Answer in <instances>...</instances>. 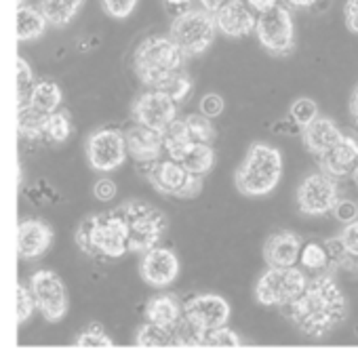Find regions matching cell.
Listing matches in <instances>:
<instances>
[{
    "label": "cell",
    "instance_id": "obj_1",
    "mask_svg": "<svg viewBox=\"0 0 358 362\" xmlns=\"http://www.w3.org/2000/svg\"><path fill=\"white\" fill-rule=\"evenodd\" d=\"M284 310L308 337H325L348 318V299L331 274H316Z\"/></svg>",
    "mask_w": 358,
    "mask_h": 362
},
{
    "label": "cell",
    "instance_id": "obj_2",
    "mask_svg": "<svg viewBox=\"0 0 358 362\" xmlns=\"http://www.w3.org/2000/svg\"><path fill=\"white\" fill-rule=\"evenodd\" d=\"M79 249L95 259H118L129 251V228L120 209L89 215L76 230Z\"/></svg>",
    "mask_w": 358,
    "mask_h": 362
},
{
    "label": "cell",
    "instance_id": "obj_3",
    "mask_svg": "<svg viewBox=\"0 0 358 362\" xmlns=\"http://www.w3.org/2000/svg\"><path fill=\"white\" fill-rule=\"evenodd\" d=\"M183 57L171 36H150L135 49L133 70L148 89H156L167 76L183 68Z\"/></svg>",
    "mask_w": 358,
    "mask_h": 362
},
{
    "label": "cell",
    "instance_id": "obj_4",
    "mask_svg": "<svg viewBox=\"0 0 358 362\" xmlns=\"http://www.w3.org/2000/svg\"><path fill=\"white\" fill-rule=\"evenodd\" d=\"M282 175V156L268 144H253L234 173V181L241 194L249 198H262L278 185Z\"/></svg>",
    "mask_w": 358,
    "mask_h": 362
},
{
    "label": "cell",
    "instance_id": "obj_5",
    "mask_svg": "<svg viewBox=\"0 0 358 362\" xmlns=\"http://www.w3.org/2000/svg\"><path fill=\"white\" fill-rule=\"evenodd\" d=\"M120 211L129 228V251L133 253H146L154 249L169 230L167 215L144 200L125 202Z\"/></svg>",
    "mask_w": 358,
    "mask_h": 362
},
{
    "label": "cell",
    "instance_id": "obj_6",
    "mask_svg": "<svg viewBox=\"0 0 358 362\" xmlns=\"http://www.w3.org/2000/svg\"><path fill=\"white\" fill-rule=\"evenodd\" d=\"M215 32H217V21L211 11L185 8L173 19L169 36L185 57H196L213 45Z\"/></svg>",
    "mask_w": 358,
    "mask_h": 362
},
{
    "label": "cell",
    "instance_id": "obj_7",
    "mask_svg": "<svg viewBox=\"0 0 358 362\" xmlns=\"http://www.w3.org/2000/svg\"><path fill=\"white\" fill-rule=\"evenodd\" d=\"M308 274L295 266L268 268L255 284V299L266 308H287L308 286Z\"/></svg>",
    "mask_w": 358,
    "mask_h": 362
},
{
    "label": "cell",
    "instance_id": "obj_8",
    "mask_svg": "<svg viewBox=\"0 0 358 362\" xmlns=\"http://www.w3.org/2000/svg\"><path fill=\"white\" fill-rule=\"evenodd\" d=\"M148 181L161 192L163 196H173V198H194L202 192V177L192 175L181 163L167 158V160H156L152 165L139 167Z\"/></svg>",
    "mask_w": 358,
    "mask_h": 362
},
{
    "label": "cell",
    "instance_id": "obj_9",
    "mask_svg": "<svg viewBox=\"0 0 358 362\" xmlns=\"http://www.w3.org/2000/svg\"><path fill=\"white\" fill-rule=\"evenodd\" d=\"M260 45L276 57H284L295 47V28L293 17L287 6H272L266 13H260L255 28Z\"/></svg>",
    "mask_w": 358,
    "mask_h": 362
},
{
    "label": "cell",
    "instance_id": "obj_10",
    "mask_svg": "<svg viewBox=\"0 0 358 362\" xmlns=\"http://www.w3.org/2000/svg\"><path fill=\"white\" fill-rule=\"evenodd\" d=\"M85 152H87L91 169H95L97 173H112L125 163L129 154L127 135L120 129L93 131L87 139Z\"/></svg>",
    "mask_w": 358,
    "mask_h": 362
},
{
    "label": "cell",
    "instance_id": "obj_11",
    "mask_svg": "<svg viewBox=\"0 0 358 362\" xmlns=\"http://www.w3.org/2000/svg\"><path fill=\"white\" fill-rule=\"evenodd\" d=\"M295 200H297V209L304 215H310V217L327 215L340 202V189H337L335 177L327 175L325 171L308 175L299 183Z\"/></svg>",
    "mask_w": 358,
    "mask_h": 362
},
{
    "label": "cell",
    "instance_id": "obj_12",
    "mask_svg": "<svg viewBox=\"0 0 358 362\" xmlns=\"http://www.w3.org/2000/svg\"><path fill=\"white\" fill-rule=\"evenodd\" d=\"M30 291L36 299L38 312L49 322H59L68 312V291L64 280L51 270H38L30 276Z\"/></svg>",
    "mask_w": 358,
    "mask_h": 362
},
{
    "label": "cell",
    "instance_id": "obj_13",
    "mask_svg": "<svg viewBox=\"0 0 358 362\" xmlns=\"http://www.w3.org/2000/svg\"><path fill=\"white\" fill-rule=\"evenodd\" d=\"M133 116L139 124L163 133L178 118V101L163 90L150 89L135 99Z\"/></svg>",
    "mask_w": 358,
    "mask_h": 362
},
{
    "label": "cell",
    "instance_id": "obj_14",
    "mask_svg": "<svg viewBox=\"0 0 358 362\" xmlns=\"http://www.w3.org/2000/svg\"><path fill=\"white\" fill-rule=\"evenodd\" d=\"M183 314L194 320L198 327H202L204 331L209 329H217L228 325L230 320V303L213 293H202V295H194L185 301L183 305Z\"/></svg>",
    "mask_w": 358,
    "mask_h": 362
},
{
    "label": "cell",
    "instance_id": "obj_15",
    "mask_svg": "<svg viewBox=\"0 0 358 362\" xmlns=\"http://www.w3.org/2000/svg\"><path fill=\"white\" fill-rule=\"evenodd\" d=\"M139 274L146 284H150L154 288H165L178 278V255L165 247H154L144 253L142 264H139Z\"/></svg>",
    "mask_w": 358,
    "mask_h": 362
},
{
    "label": "cell",
    "instance_id": "obj_16",
    "mask_svg": "<svg viewBox=\"0 0 358 362\" xmlns=\"http://www.w3.org/2000/svg\"><path fill=\"white\" fill-rule=\"evenodd\" d=\"M217 30L228 38H247L258 28V17L247 0H228L215 13Z\"/></svg>",
    "mask_w": 358,
    "mask_h": 362
},
{
    "label": "cell",
    "instance_id": "obj_17",
    "mask_svg": "<svg viewBox=\"0 0 358 362\" xmlns=\"http://www.w3.org/2000/svg\"><path fill=\"white\" fill-rule=\"evenodd\" d=\"M127 135V148H129V156L139 165H152L156 160H161L163 152H165V139L161 131H154L146 124H133L129 131H125Z\"/></svg>",
    "mask_w": 358,
    "mask_h": 362
},
{
    "label": "cell",
    "instance_id": "obj_18",
    "mask_svg": "<svg viewBox=\"0 0 358 362\" xmlns=\"http://www.w3.org/2000/svg\"><path fill=\"white\" fill-rule=\"evenodd\" d=\"M53 245V230L40 219H23L17 232V249L21 259H38Z\"/></svg>",
    "mask_w": 358,
    "mask_h": 362
},
{
    "label": "cell",
    "instance_id": "obj_19",
    "mask_svg": "<svg viewBox=\"0 0 358 362\" xmlns=\"http://www.w3.org/2000/svg\"><path fill=\"white\" fill-rule=\"evenodd\" d=\"M304 243L295 232H276L264 245V262L268 268H291L299 262Z\"/></svg>",
    "mask_w": 358,
    "mask_h": 362
},
{
    "label": "cell",
    "instance_id": "obj_20",
    "mask_svg": "<svg viewBox=\"0 0 358 362\" xmlns=\"http://www.w3.org/2000/svg\"><path fill=\"white\" fill-rule=\"evenodd\" d=\"M301 137H304L306 150L312 156H316V160H318L321 156H325L327 152H331L344 139V133L337 129V124L331 118L318 116L312 124H308L306 129H301Z\"/></svg>",
    "mask_w": 358,
    "mask_h": 362
},
{
    "label": "cell",
    "instance_id": "obj_21",
    "mask_svg": "<svg viewBox=\"0 0 358 362\" xmlns=\"http://www.w3.org/2000/svg\"><path fill=\"white\" fill-rule=\"evenodd\" d=\"M318 165L321 171H325L335 180L352 175V171L358 167V141L354 137L344 135V139L331 152L318 158Z\"/></svg>",
    "mask_w": 358,
    "mask_h": 362
},
{
    "label": "cell",
    "instance_id": "obj_22",
    "mask_svg": "<svg viewBox=\"0 0 358 362\" xmlns=\"http://www.w3.org/2000/svg\"><path fill=\"white\" fill-rule=\"evenodd\" d=\"M183 316V308L175 295H156L146 305V318L163 327H175Z\"/></svg>",
    "mask_w": 358,
    "mask_h": 362
},
{
    "label": "cell",
    "instance_id": "obj_23",
    "mask_svg": "<svg viewBox=\"0 0 358 362\" xmlns=\"http://www.w3.org/2000/svg\"><path fill=\"white\" fill-rule=\"evenodd\" d=\"M49 25V19L45 17V13L36 6H19L17 8V40L19 42H30V40H38L45 36Z\"/></svg>",
    "mask_w": 358,
    "mask_h": 362
},
{
    "label": "cell",
    "instance_id": "obj_24",
    "mask_svg": "<svg viewBox=\"0 0 358 362\" xmlns=\"http://www.w3.org/2000/svg\"><path fill=\"white\" fill-rule=\"evenodd\" d=\"M163 139H165V152H167V156L173 158V160H178V163L183 160V156L187 154V150L194 146V137L190 133V127H187L185 118L183 120L175 118L163 131Z\"/></svg>",
    "mask_w": 358,
    "mask_h": 362
},
{
    "label": "cell",
    "instance_id": "obj_25",
    "mask_svg": "<svg viewBox=\"0 0 358 362\" xmlns=\"http://www.w3.org/2000/svg\"><path fill=\"white\" fill-rule=\"evenodd\" d=\"M45 112L36 110L30 103H19L17 105V131L23 139L30 141H45V122H47Z\"/></svg>",
    "mask_w": 358,
    "mask_h": 362
},
{
    "label": "cell",
    "instance_id": "obj_26",
    "mask_svg": "<svg viewBox=\"0 0 358 362\" xmlns=\"http://www.w3.org/2000/svg\"><path fill=\"white\" fill-rule=\"evenodd\" d=\"M62 99H64V95H62V89L55 81H38L30 93L28 103L34 105L36 110L45 112V114H53L59 110Z\"/></svg>",
    "mask_w": 358,
    "mask_h": 362
},
{
    "label": "cell",
    "instance_id": "obj_27",
    "mask_svg": "<svg viewBox=\"0 0 358 362\" xmlns=\"http://www.w3.org/2000/svg\"><path fill=\"white\" fill-rule=\"evenodd\" d=\"M83 2L85 0H40V11L51 25L64 28L79 15Z\"/></svg>",
    "mask_w": 358,
    "mask_h": 362
},
{
    "label": "cell",
    "instance_id": "obj_28",
    "mask_svg": "<svg viewBox=\"0 0 358 362\" xmlns=\"http://www.w3.org/2000/svg\"><path fill=\"white\" fill-rule=\"evenodd\" d=\"M181 165L198 177H204L207 173H211L213 165H215V150L211 144H200L194 141V146L187 150V154L183 156Z\"/></svg>",
    "mask_w": 358,
    "mask_h": 362
},
{
    "label": "cell",
    "instance_id": "obj_29",
    "mask_svg": "<svg viewBox=\"0 0 358 362\" xmlns=\"http://www.w3.org/2000/svg\"><path fill=\"white\" fill-rule=\"evenodd\" d=\"M135 346H139V348H169V346H175L173 329L148 320V322L137 331Z\"/></svg>",
    "mask_w": 358,
    "mask_h": 362
},
{
    "label": "cell",
    "instance_id": "obj_30",
    "mask_svg": "<svg viewBox=\"0 0 358 362\" xmlns=\"http://www.w3.org/2000/svg\"><path fill=\"white\" fill-rule=\"evenodd\" d=\"M299 264L306 272L312 274H323L331 264V255L327 251V245L321 243H306L299 255Z\"/></svg>",
    "mask_w": 358,
    "mask_h": 362
},
{
    "label": "cell",
    "instance_id": "obj_31",
    "mask_svg": "<svg viewBox=\"0 0 358 362\" xmlns=\"http://www.w3.org/2000/svg\"><path fill=\"white\" fill-rule=\"evenodd\" d=\"M173 335H175V346H181V348H200V346H204L207 331L183 314L181 320L173 327Z\"/></svg>",
    "mask_w": 358,
    "mask_h": 362
},
{
    "label": "cell",
    "instance_id": "obj_32",
    "mask_svg": "<svg viewBox=\"0 0 358 362\" xmlns=\"http://www.w3.org/2000/svg\"><path fill=\"white\" fill-rule=\"evenodd\" d=\"M72 135V120L66 112H53L45 122V141L64 144Z\"/></svg>",
    "mask_w": 358,
    "mask_h": 362
},
{
    "label": "cell",
    "instance_id": "obj_33",
    "mask_svg": "<svg viewBox=\"0 0 358 362\" xmlns=\"http://www.w3.org/2000/svg\"><path fill=\"white\" fill-rule=\"evenodd\" d=\"M185 122L190 127V133H192L194 141L211 144L213 146V141L217 139V131H215V127H213L209 116H204V114H190V116H185Z\"/></svg>",
    "mask_w": 358,
    "mask_h": 362
},
{
    "label": "cell",
    "instance_id": "obj_34",
    "mask_svg": "<svg viewBox=\"0 0 358 362\" xmlns=\"http://www.w3.org/2000/svg\"><path fill=\"white\" fill-rule=\"evenodd\" d=\"M156 90H163V93H167L169 97H173L178 103L181 101H185L190 95H192V81L187 78V74H183L181 70L179 72H173L171 76H167Z\"/></svg>",
    "mask_w": 358,
    "mask_h": 362
},
{
    "label": "cell",
    "instance_id": "obj_35",
    "mask_svg": "<svg viewBox=\"0 0 358 362\" xmlns=\"http://www.w3.org/2000/svg\"><path fill=\"white\" fill-rule=\"evenodd\" d=\"M289 114H291V120H293L297 127L306 129L308 124H312V122L318 118V105H316V101L310 99V97H299V99H295V101L291 103Z\"/></svg>",
    "mask_w": 358,
    "mask_h": 362
},
{
    "label": "cell",
    "instance_id": "obj_36",
    "mask_svg": "<svg viewBox=\"0 0 358 362\" xmlns=\"http://www.w3.org/2000/svg\"><path fill=\"white\" fill-rule=\"evenodd\" d=\"M204 346L207 348H238L243 344H241V337L232 329H228L224 325V327H217V329H209L207 331Z\"/></svg>",
    "mask_w": 358,
    "mask_h": 362
},
{
    "label": "cell",
    "instance_id": "obj_37",
    "mask_svg": "<svg viewBox=\"0 0 358 362\" xmlns=\"http://www.w3.org/2000/svg\"><path fill=\"white\" fill-rule=\"evenodd\" d=\"M34 72L28 66V62L23 57H17V105L19 103H28L30 93L34 89Z\"/></svg>",
    "mask_w": 358,
    "mask_h": 362
},
{
    "label": "cell",
    "instance_id": "obj_38",
    "mask_svg": "<svg viewBox=\"0 0 358 362\" xmlns=\"http://www.w3.org/2000/svg\"><path fill=\"white\" fill-rule=\"evenodd\" d=\"M76 346H79V348H112V346H114V341L103 333L101 325L91 322L89 329H87L83 335H79Z\"/></svg>",
    "mask_w": 358,
    "mask_h": 362
},
{
    "label": "cell",
    "instance_id": "obj_39",
    "mask_svg": "<svg viewBox=\"0 0 358 362\" xmlns=\"http://www.w3.org/2000/svg\"><path fill=\"white\" fill-rule=\"evenodd\" d=\"M34 310H38L36 299L30 291V286L17 284V320L19 325H25L30 320V316L34 314Z\"/></svg>",
    "mask_w": 358,
    "mask_h": 362
},
{
    "label": "cell",
    "instance_id": "obj_40",
    "mask_svg": "<svg viewBox=\"0 0 358 362\" xmlns=\"http://www.w3.org/2000/svg\"><path fill=\"white\" fill-rule=\"evenodd\" d=\"M101 2H103V11L114 19H127L137 6V0H101Z\"/></svg>",
    "mask_w": 358,
    "mask_h": 362
},
{
    "label": "cell",
    "instance_id": "obj_41",
    "mask_svg": "<svg viewBox=\"0 0 358 362\" xmlns=\"http://www.w3.org/2000/svg\"><path fill=\"white\" fill-rule=\"evenodd\" d=\"M340 238H342L346 251L350 253V257H352V259H358V219L346 223V228L342 230Z\"/></svg>",
    "mask_w": 358,
    "mask_h": 362
},
{
    "label": "cell",
    "instance_id": "obj_42",
    "mask_svg": "<svg viewBox=\"0 0 358 362\" xmlns=\"http://www.w3.org/2000/svg\"><path fill=\"white\" fill-rule=\"evenodd\" d=\"M327 251H329L331 262H333L335 266H346V264H348V259H352V257H350V253L346 251V247H344V243H342V238H340V236H337V238L327 240Z\"/></svg>",
    "mask_w": 358,
    "mask_h": 362
},
{
    "label": "cell",
    "instance_id": "obj_43",
    "mask_svg": "<svg viewBox=\"0 0 358 362\" xmlns=\"http://www.w3.org/2000/svg\"><path fill=\"white\" fill-rule=\"evenodd\" d=\"M200 110H202V114H204V116L215 118V116H219V114L224 112V99H221L217 93H209V95H204V97H202V101H200Z\"/></svg>",
    "mask_w": 358,
    "mask_h": 362
},
{
    "label": "cell",
    "instance_id": "obj_44",
    "mask_svg": "<svg viewBox=\"0 0 358 362\" xmlns=\"http://www.w3.org/2000/svg\"><path fill=\"white\" fill-rule=\"evenodd\" d=\"M333 213H335V217L342 223H350V221H354L358 217V206L352 200H340L337 206L333 209Z\"/></svg>",
    "mask_w": 358,
    "mask_h": 362
},
{
    "label": "cell",
    "instance_id": "obj_45",
    "mask_svg": "<svg viewBox=\"0 0 358 362\" xmlns=\"http://www.w3.org/2000/svg\"><path fill=\"white\" fill-rule=\"evenodd\" d=\"M116 192H118V187H116V183H114L112 180H99L97 183H95V187H93L95 198H97V200H101V202L112 200V198L116 196Z\"/></svg>",
    "mask_w": 358,
    "mask_h": 362
},
{
    "label": "cell",
    "instance_id": "obj_46",
    "mask_svg": "<svg viewBox=\"0 0 358 362\" xmlns=\"http://www.w3.org/2000/svg\"><path fill=\"white\" fill-rule=\"evenodd\" d=\"M344 19H346V28L350 32L358 34V0H346V4H344Z\"/></svg>",
    "mask_w": 358,
    "mask_h": 362
},
{
    "label": "cell",
    "instance_id": "obj_47",
    "mask_svg": "<svg viewBox=\"0 0 358 362\" xmlns=\"http://www.w3.org/2000/svg\"><path fill=\"white\" fill-rule=\"evenodd\" d=\"M247 4H249L253 11H258V13H266L272 6L278 4V0H247Z\"/></svg>",
    "mask_w": 358,
    "mask_h": 362
},
{
    "label": "cell",
    "instance_id": "obj_48",
    "mask_svg": "<svg viewBox=\"0 0 358 362\" xmlns=\"http://www.w3.org/2000/svg\"><path fill=\"white\" fill-rule=\"evenodd\" d=\"M226 2H228V0H200V6H202V8H207V11H211V13L215 15V13H217Z\"/></svg>",
    "mask_w": 358,
    "mask_h": 362
},
{
    "label": "cell",
    "instance_id": "obj_49",
    "mask_svg": "<svg viewBox=\"0 0 358 362\" xmlns=\"http://www.w3.org/2000/svg\"><path fill=\"white\" fill-rule=\"evenodd\" d=\"M350 114H352L354 122L358 124V87L352 93V97H350Z\"/></svg>",
    "mask_w": 358,
    "mask_h": 362
},
{
    "label": "cell",
    "instance_id": "obj_50",
    "mask_svg": "<svg viewBox=\"0 0 358 362\" xmlns=\"http://www.w3.org/2000/svg\"><path fill=\"white\" fill-rule=\"evenodd\" d=\"M318 0H287V4H291V6H297V8H308V6H312V4H316Z\"/></svg>",
    "mask_w": 358,
    "mask_h": 362
},
{
    "label": "cell",
    "instance_id": "obj_51",
    "mask_svg": "<svg viewBox=\"0 0 358 362\" xmlns=\"http://www.w3.org/2000/svg\"><path fill=\"white\" fill-rule=\"evenodd\" d=\"M167 4H173V6H185V4H190L192 0H165Z\"/></svg>",
    "mask_w": 358,
    "mask_h": 362
},
{
    "label": "cell",
    "instance_id": "obj_52",
    "mask_svg": "<svg viewBox=\"0 0 358 362\" xmlns=\"http://www.w3.org/2000/svg\"><path fill=\"white\" fill-rule=\"evenodd\" d=\"M352 177H354V183H357V185H358V167H357V169H354V171H352Z\"/></svg>",
    "mask_w": 358,
    "mask_h": 362
},
{
    "label": "cell",
    "instance_id": "obj_53",
    "mask_svg": "<svg viewBox=\"0 0 358 362\" xmlns=\"http://www.w3.org/2000/svg\"><path fill=\"white\" fill-rule=\"evenodd\" d=\"M25 4V0H19V6H23Z\"/></svg>",
    "mask_w": 358,
    "mask_h": 362
}]
</instances>
